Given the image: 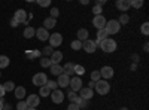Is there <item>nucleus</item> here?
I'll return each mask as SVG.
<instances>
[{
    "label": "nucleus",
    "mask_w": 149,
    "mask_h": 110,
    "mask_svg": "<svg viewBox=\"0 0 149 110\" xmlns=\"http://www.w3.org/2000/svg\"><path fill=\"white\" fill-rule=\"evenodd\" d=\"M98 48H100L103 52H106V54H112V52H115V51H116L118 45H116V40H113L112 37H106L104 40L100 42Z\"/></svg>",
    "instance_id": "obj_1"
},
{
    "label": "nucleus",
    "mask_w": 149,
    "mask_h": 110,
    "mask_svg": "<svg viewBox=\"0 0 149 110\" xmlns=\"http://www.w3.org/2000/svg\"><path fill=\"white\" fill-rule=\"evenodd\" d=\"M94 89H95V92H97L98 95H107V94H109V91H110V83H109L107 80L100 79L98 82H95Z\"/></svg>",
    "instance_id": "obj_2"
},
{
    "label": "nucleus",
    "mask_w": 149,
    "mask_h": 110,
    "mask_svg": "<svg viewBox=\"0 0 149 110\" xmlns=\"http://www.w3.org/2000/svg\"><path fill=\"white\" fill-rule=\"evenodd\" d=\"M104 30H106L107 36H112V34L119 33L121 26H119V22H118L116 19H109V21L106 22V26H104Z\"/></svg>",
    "instance_id": "obj_3"
},
{
    "label": "nucleus",
    "mask_w": 149,
    "mask_h": 110,
    "mask_svg": "<svg viewBox=\"0 0 149 110\" xmlns=\"http://www.w3.org/2000/svg\"><path fill=\"white\" fill-rule=\"evenodd\" d=\"M31 17H33V14L27 17V12L24 10V9H17V10H15V14H14V17H12V18H15V19L19 22V24H29V19H30Z\"/></svg>",
    "instance_id": "obj_4"
},
{
    "label": "nucleus",
    "mask_w": 149,
    "mask_h": 110,
    "mask_svg": "<svg viewBox=\"0 0 149 110\" xmlns=\"http://www.w3.org/2000/svg\"><path fill=\"white\" fill-rule=\"evenodd\" d=\"M31 82H33V85H36V86H45L46 85V82H48V76L45 75V73H36V75L33 76V79H31Z\"/></svg>",
    "instance_id": "obj_5"
},
{
    "label": "nucleus",
    "mask_w": 149,
    "mask_h": 110,
    "mask_svg": "<svg viewBox=\"0 0 149 110\" xmlns=\"http://www.w3.org/2000/svg\"><path fill=\"white\" fill-rule=\"evenodd\" d=\"M49 46L52 48H58L61 43H63V34L61 33H54V34H49Z\"/></svg>",
    "instance_id": "obj_6"
},
{
    "label": "nucleus",
    "mask_w": 149,
    "mask_h": 110,
    "mask_svg": "<svg viewBox=\"0 0 149 110\" xmlns=\"http://www.w3.org/2000/svg\"><path fill=\"white\" fill-rule=\"evenodd\" d=\"M49 97H51V100H52L54 104H61V103L64 101V98H66L64 92L61 91V89H58V88L54 89V91H51V95H49Z\"/></svg>",
    "instance_id": "obj_7"
},
{
    "label": "nucleus",
    "mask_w": 149,
    "mask_h": 110,
    "mask_svg": "<svg viewBox=\"0 0 149 110\" xmlns=\"http://www.w3.org/2000/svg\"><path fill=\"white\" fill-rule=\"evenodd\" d=\"M98 71H100V76H102L103 80H107V79L113 77V67H110V66H103Z\"/></svg>",
    "instance_id": "obj_8"
},
{
    "label": "nucleus",
    "mask_w": 149,
    "mask_h": 110,
    "mask_svg": "<svg viewBox=\"0 0 149 110\" xmlns=\"http://www.w3.org/2000/svg\"><path fill=\"white\" fill-rule=\"evenodd\" d=\"M106 22H107V19H106L103 15H95V17L93 18V26H94L97 30H102V28H104Z\"/></svg>",
    "instance_id": "obj_9"
},
{
    "label": "nucleus",
    "mask_w": 149,
    "mask_h": 110,
    "mask_svg": "<svg viewBox=\"0 0 149 110\" xmlns=\"http://www.w3.org/2000/svg\"><path fill=\"white\" fill-rule=\"evenodd\" d=\"M82 79L81 77H78V76H74V77H70V91H73V92H79V89L82 88Z\"/></svg>",
    "instance_id": "obj_10"
},
{
    "label": "nucleus",
    "mask_w": 149,
    "mask_h": 110,
    "mask_svg": "<svg viewBox=\"0 0 149 110\" xmlns=\"http://www.w3.org/2000/svg\"><path fill=\"white\" fill-rule=\"evenodd\" d=\"M26 103L29 107H37L40 104V97L37 95V94H31V95H27V98H26Z\"/></svg>",
    "instance_id": "obj_11"
},
{
    "label": "nucleus",
    "mask_w": 149,
    "mask_h": 110,
    "mask_svg": "<svg viewBox=\"0 0 149 110\" xmlns=\"http://www.w3.org/2000/svg\"><path fill=\"white\" fill-rule=\"evenodd\" d=\"M82 49H84L86 54H94V52H95V49H97V46H95L94 40L88 39V40L82 42Z\"/></svg>",
    "instance_id": "obj_12"
},
{
    "label": "nucleus",
    "mask_w": 149,
    "mask_h": 110,
    "mask_svg": "<svg viewBox=\"0 0 149 110\" xmlns=\"http://www.w3.org/2000/svg\"><path fill=\"white\" fill-rule=\"evenodd\" d=\"M79 97H81V98H84V100H91L93 98V97H94V89H90L88 86H86V88H81L79 89Z\"/></svg>",
    "instance_id": "obj_13"
},
{
    "label": "nucleus",
    "mask_w": 149,
    "mask_h": 110,
    "mask_svg": "<svg viewBox=\"0 0 149 110\" xmlns=\"http://www.w3.org/2000/svg\"><path fill=\"white\" fill-rule=\"evenodd\" d=\"M115 6H116L118 10H121V12H124V14H125V12L130 9V0H116Z\"/></svg>",
    "instance_id": "obj_14"
},
{
    "label": "nucleus",
    "mask_w": 149,
    "mask_h": 110,
    "mask_svg": "<svg viewBox=\"0 0 149 110\" xmlns=\"http://www.w3.org/2000/svg\"><path fill=\"white\" fill-rule=\"evenodd\" d=\"M69 83H70V76H67V75H60L58 76V80H57V85L60 88H67L69 86Z\"/></svg>",
    "instance_id": "obj_15"
},
{
    "label": "nucleus",
    "mask_w": 149,
    "mask_h": 110,
    "mask_svg": "<svg viewBox=\"0 0 149 110\" xmlns=\"http://www.w3.org/2000/svg\"><path fill=\"white\" fill-rule=\"evenodd\" d=\"M36 37L39 39L40 42H45V40H48L49 39V33H48V30H45L43 27H40V28H37L36 30Z\"/></svg>",
    "instance_id": "obj_16"
},
{
    "label": "nucleus",
    "mask_w": 149,
    "mask_h": 110,
    "mask_svg": "<svg viewBox=\"0 0 149 110\" xmlns=\"http://www.w3.org/2000/svg\"><path fill=\"white\" fill-rule=\"evenodd\" d=\"M49 59H51L52 64H60L61 59H63V52H61V51H54L52 55L49 57Z\"/></svg>",
    "instance_id": "obj_17"
},
{
    "label": "nucleus",
    "mask_w": 149,
    "mask_h": 110,
    "mask_svg": "<svg viewBox=\"0 0 149 110\" xmlns=\"http://www.w3.org/2000/svg\"><path fill=\"white\" fill-rule=\"evenodd\" d=\"M76 36H78V39H76V40H79V42H85V40H88L90 33H88V30H86V28H79L78 33H76Z\"/></svg>",
    "instance_id": "obj_18"
},
{
    "label": "nucleus",
    "mask_w": 149,
    "mask_h": 110,
    "mask_svg": "<svg viewBox=\"0 0 149 110\" xmlns=\"http://www.w3.org/2000/svg\"><path fill=\"white\" fill-rule=\"evenodd\" d=\"M14 94H15V97L21 101V100H24L26 98V88L24 86H15V89H14Z\"/></svg>",
    "instance_id": "obj_19"
},
{
    "label": "nucleus",
    "mask_w": 149,
    "mask_h": 110,
    "mask_svg": "<svg viewBox=\"0 0 149 110\" xmlns=\"http://www.w3.org/2000/svg\"><path fill=\"white\" fill-rule=\"evenodd\" d=\"M55 24H57V19H54V18H45V21H43V28L45 30H51V28H54L55 27Z\"/></svg>",
    "instance_id": "obj_20"
},
{
    "label": "nucleus",
    "mask_w": 149,
    "mask_h": 110,
    "mask_svg": "<svg viewBox=\"0 0 149 110\" xmlns=\"http://www.w3.org/2000/svg\"><path fill=\"white\" fill-rule=\"evenodd\" d=\"M49 70H51V75L54 76H60V75H63V66H60V64H52L51 67H49Z\"/></svg>",
    "instance_id": "obj_21"
},
{
    "label": "nucleus",
    "mask_w": 149,
    "mask_h": 110,
    "mask_svg": "<svg viewBox=\"0 0 149 110\" xmlns=\"http://www.w3.org/2000/svg\"><path fill=\"white\" fill-rule=\"evenodd\" d=\"M63 73L67 76H72L73 73H74V63H67L63 66Z\"/></svg>",
    "instance_id": "obj_22"
},
{
    "label": "nucleus",
    "mask_w": 149,
    "mask_h": 110,
    "mask_svg": "<svg viewBox=\"0 0 149 110\" xmlns=\"http://www.w3.org/2000/svg\"><path fill=\"white\" fill-rule=\"evenodd\" d=\"M34 34H36V30H34L33 27H30V26H27L26 30H24V33H22V36H24L26 39H31Z\"/></svg>",
    "instance_id": "obj_23"
},
{
    "label": "nucleus",
    "mask_w": 149,
    "mask_h": 110,
    "mask_svg": "<svg viewBox=\"0 0 149 110\" xmlns=\"http://www.w3.org/2000/svg\"><path fill=\"white\" fill-rule=\"evenodd\" d=\"M10 64V59L6 55H0V68H6Z\"/></svg>",
    "instance_id": "obj_24"
},
{
    "label": "nucleus",
    "mask_w": 149,
    "mask_h": 110,
    "mask_svg": "<svg viewBox=\"0 0 149 110\" xmlns=\"http://www.w3.org/2000/svg\"><path fill=\"white\" fill-rule=\"evenodd\" d=\"M118 22H119V26H127V24L130 22V17H128V14H121L119 18H118Z\"/></svg>",
    "instance_id": "obj_25"
},
{
    "label": "nucleus",
    "mask_w": 149,
    "mask_h": 110,
    "mask_svg": "<svg viewBox=\"0 0 149 110\" xmlns=\"http://www.w3.org/2000/svg\"><path fill=\"white\" fill-rule=\"evenodd\" d=\"M74 75H76L78 77H82L85 75V67L79 66V64H74Z\"/></svg>",
    "instance_id": "obj_26"
},
{
    "label": "nucleus",
    "mask_w": 149,
    "mask_h": 110,
    "mask_svg": "<svg viewBox=\"0 0 149 110\" xmlns=\"http://www.w3.org/2000/svg\"><path fill=\"white\" fill-rule=\"evenodd\" d=\"M3 89H5V92H12V91L15 89V83L12 82V80L5 82V83H3Z\"/></svg>",
    "instance_id": "obj_27"
},
{
    "label": "nucleus",
    "mask_w": 149,
    "mask_h": 110,
    "mask_svg": "<svg viewBox=\"0 0 149 110\" xmlns=\"http://www.w3.org/2000/svg\"><path fill=\"white\" fill-rule=\"evenodd\" d=\"M39 64H40V67H43V68H46V67H51V66H52L51 59L46 58V57H42V58L39 59Z\"/></svg>",
    "instance_id": "obj_28"
},
{
    "label": "nucleus",
    "mask_w": 149,
    "mask_h": 110,
    "mask_svg": "<svg viewBox=\"0 0 149 110\" xmlns=\"http://www.w3.org/2000/svg\"><path fill=\"white\" fill-rule=\"evenodd\" d=\"M74 103H76L81 109H86V107H88L90 106V101L88 100H84V98H81V97H78V98H76V101H74Z\"/></svg>",
    "instance_id": "obj_29"
},
{
    "label": "nucleus",
    "mask_w": 149,
    "mask_h": 110,
    "mask_svg": "<svg viewBox=\"0 0 149 110\" xmlns=\"http://www.w3.org/2000/svg\"><path fill=\"white\" fill-rule=\"evenodd\" d=\"M49 95H51V89H49L46 85L39 88V97H49Z\"/></svg>",
    "instance_id": "obj_30"
},
{
    "label": "nucleus",
    "mask_w": 149,
    "mask_h": 110,
    "mask_svg": "<svg viewBox=\"0 0 149 110\" xmlns=\"http://www.w3.org/2000/svg\"><path fill=\"white\" fill-rule=\"evenodd\" d=\"M143 6V0H130V8L140 9Z\"/></svg>",
    "instance_id": "obj_31"
},
{
    "label": "nucleus",
    "mask_w": 149,
    "mask_h": 110,
    "mask_svg": "<svg viewBox=\"0 0 149 110\" xmlns=\"http://www.w3.org/2000/svg\"><path fill=\"white\" fill-rule=\"evenodd\" d=\"M27 58H40V51H37V49H33V51H29L27 54Z\"/></svg>",
    "instance_id": "obj_32"
},
{
    "label": "nucleus",
    "mask_w": 149,
    "mask_h": 110,
    "mask_svg": "<svg viewBox=\"0 0 149 110\" xmlns=\"http://www.w3.org/2000/svg\"><path fill=\"white\" fill-rule=\"evenodd\" d=\"M70 48L73 51H81L82 49V42H79V40H73L72 43H70Z\"/></svg>",
    "instance_id": "obj_33"
},
{
    "label": "nucleus",
    "mask_w": 149,
    "mask_h": 110,
    "mask_svg": "<svg viewBox=\"0 0 149 110\" xmlns=\"http://www.w3.org/2000/svg\"><path fill=\"white\" fill-rule=\"evenodd\" d=\"M102 79V76H100V71H98V70H93V73H91V82H98V80H100Z\"/></svg>",
    "instance_id": "obj_34"
},
{
    "label": "nucleus",
    "mask_w": 149,
    "mask_h": 110,
    "mask_svg": "<svg viewBox=\"0 0 149 110\" xmlns=\"http://www.w3.org/2000/svg\"><path fill=\"white\" fill-rule=\"evenodd\" d=\"M106 37H107V33H106V30H104V28L97 30V39H98V40L102 42V40H104Z\"/></svg>",
    "instance_id": "obj_35"
},
{
    "label": "nucleus",
    "mask_w": 149,
    "mask_h": 110,
    "mask_svg": "<svg viewBox=\"0 0 149 110\" xmlns=\"http://www.w3.org/2000/svg\"><path fill=\"white\" fill-rule=\"evenodd\" d=\"M52 52H54L52 48H51V46H46V48H43V51H42L40 54H42L43 57H46V58H48V57H51V55H52Z\"/></svg>",
    "instance_id": "obj_36"
},
{
    "label": "nucleus",
    "mask_w": 149,
    "mask_h": 110,
    "mask_svg": "<svg viewBox=\"0 0 149 110\" xmlns=\"http://www.w3.org/2000/svg\"><path fill=\"white\" fill-rule=\"evenodd\" d=\"M67 97H69V101L70 103H74L76 101V98H78V92H73V91H69V94H67Z\"/></svg>",
    "instance_id": "obj_37"
},
{
    "label": "nucleus",
    "mask_w": 149,
    "mask_h": 110,
    "mask_svg": "<svg viewBox=\"0 0 149 110\" xmlns=\"http://www.w3.org/2000/svg\"><path fill=\"white\" fill-rule=\"evenodd\" d=\"M27 109H29V106H27L26 100L18 101V104H17V110H27Z\"/></svg>",
    "instance_id": "obj_38"
},
{
    "label": "nucleus",
    "mask_w": 149,
    "mask_h": 110,
    "mask_svg": "<svg viewBox=\"0 0 149 110\" xmlns=\"http://www.w3.org/2000/svg\"><path fill=\"white\" fill-rule=\"evenodd\" d=\"M140 31H142L143 36H148V34H149V22H143V24H142Z\"/></svg>",
    "instance_id": "obj_39"
},
{
    "label": "nucleus",
    "mask_w": 149,
    "mask_h": 110,
    "mask_svg": "<svg viewBox=\"0 0 149 110\" xmlns=\"http://www.w3.org/2000/svg\"><path fill=\"white\" fill-rule=\"evenodd\" d=\"M37 5L40 8H48V6H51V0H37Z\"/></svg>",
    "instance_id": "obj_40"
},
{
    "label": "nucleus",
    "mask_w": 149,
    "mask_h": 110,
    "mask_svg": "<svg viewBox=\"0 0 149 110\" xmlns=\"http://www.w3.org/2000/svg\"><path fill=\"white\" fill-rule=\"evenodd\" d=\"M46 86H48L49 89H51V91H54V89H57L58 85H57V82H55V80H48V82H46Z\"/></svg>",
    "instance_id": "obj_41"
},
{
    "label": "nucleus",
    "mask_w": 149,
    "mask_h": 110,
    "mask_svg": "<svg viewBox=\"0 0 149 110\" xmlns=\"http://www.w3.org/2000/svg\"><path fill=\"white\" fill-rule=\"evenodd\" d=\"M58 15H60V10H58V8H52V9H51V18L57 19V18H58Z\"/></svg>",
    "instance_id": "obj_42"
},
{
    "label": "nucleus",
    "mask_w": 149,
    "mask_h": 110,
    "mask_svg": "<svg viewBox=\"0 0 149 110\" xmlns=\"http://www.w3.org/2000/svg\"><path fill=\"white\" fill-rule=\"evenodd\" d=\"M93 12H94V17H95V15H102V12H103V10H102V6H97V5H95V6L93 8Z\"/></svg>",
    "instance_id": "obj_43"
},
{
    "label": "nucleus",
    "mask_w": 149,
    "mask_h": 110,
    "mask_svg": "<svg viewBox=\"0 0 149 110\" xmlns=\"http://www.w3.org/2000/svg\"><path fill=\"white\" fill-rule=\"evenodd\" d=\"M67 110H81V107H79L76 103H69V106H67Z\"/></svg>",
    "instance_id": "obj_44"
},
{
    "label": "nucleus",
    "mask_w": 149,
    "mask_h": 110,
    "mask_svg": "<svg viewBox=\"0 0 149 110\" xmlns=\"http://www.w3.org/2000/svg\"><path fill=\"white\" fill-rule=\"evenodd\" d=\"M9 24H10V27H12V28H15V27L19 26V22H18L15 18H10V22H9Z\"/></svg>",
    "instance_id": "obj_45"
},
{
    "label": "nucleus",
    "mask_w": 149,
    "mask_h": 110,
    "mask_svg": "<svg viewBox=\"0 0 149 110\" xmlns=\"http://www.w3.org/2000/svg\"><path fill=\"white\" fill-rule=\"evenodd\" d=\"M5 95H6V92H5V89H3V85H0V100H2Z\"/></svg>",
    "instance_id": "obj_46"
},
{
    "label": "nucleus",
    "mask_w": 149,
    "mask_h": 110,
    "mask_svg": "<svg viewBox=\"0 0 149 110\" xmlns=\"http://www.w3.org/2000/svg\"><path fill=\"white\" fill-rule=\"evenodd\" d=\"M3 110H12V106H10L9 103H5V106H3Z\"/></svg>",
    "instance_id": "obj_47"
},
{
    "label": "nucleus",
    "mask_w": 149,
    "mask_h": 110,
    "mask_svg": "<svg viewBox=\"0 0 149 110\" xmlns=\"http://www.w3.org/2000/svg\"><path fill=\"white\" fill-rule=\"evenodd\" d=\"M104 3H106V0H98V2H97L95 5H97V6H103Z\"/></svg>",
    "instance_id": "obj_48"
},
{
    "label": "nucleus",
    "mask_w": 149,
    "mask_h": 110,
    "mask_svg": "<svg viewBox=\"0 0 149 110\" xmlns=\"http://www.w3.org/2000/svg\"><path fill=\"white\" fill-rule=\"evenodd\" d=\"M133 61H134V64H137L139 63V57L137 55H133Z\"/></svg>",
    "instance_id": "obj_49"
},
{
    "label": "nucleus",
    "mask_w": 149,
    "mask_h": 110,
    "mask_svg": "<svg viewBox=\"0 0 149 110\" xmlns=\"http://www.w3.org/2000/svg\"><path fill=\"white\" fill-rule=\"evenodd\" d=\"M143 51H145V52L149 51V43H145V45H143Z\"/></svg>",
    "instance_id": "obj_50"
},
{
    "label": "nucleus",
    "mask_w": 149,
    "mask_h": 110,
    "mask_svg": "<svg viewBox=\"0 0 149 110\" xmlns=\"http://www.w3.org/2000/svg\"><path fill=\"white\" fill-rule=\"evenodd\" d=\"M3 106H5V101H3V98L0 100V110H3Z\"/></svg>",
    "instance_id": "obj_51"
},
{
    "label": "nucleus",
    "mask_w": 149,
    "mask_h": 110,
    "mask_svg": "<svg viewBox=\"0 0 149 110\" xmlns=\"http://www.w3.org/2000/svg\"><path fill=\"white\" fill-rule=\"evenodd\" d=\"M88 3H90L88 0H81V5H84V6H85V5H88Z\"/></svg>",
    "instance_id": "obj_52"
},
{
    "label": "nucleus",
    "mask_w": 149,
    "mask_h": 110,
    "mask_svg": "<svg viewBox=\"0 0 149 110\" xmlns=\"http://www.w3.org/2000/svg\"><path fill=\"white\" fill-rule=\"evenodd\" d=\"M137 68V64H131V70H136Z\"/></svg>",
    "instance_id": "obj_53"
},
{
    "label": "nucleus",
    "mask_w": 149,
    "mask_h": 110,
    "mask_svg": "<svg viewBox=\"0 0 149 110\" xmlns=\"http://www.w3.org/2000/svg\"><path fill=\"white\" fill-rule=\"evenodd\" d=\"M27 110H37V109H34V107H29Z\"/></svg>",
    "instance_id": "obj_54"
},
{
    "label": "nucleus",
    "mask_w": 149,
    "mask_h": 110,
    "mask_svg": "<svg viewBox=\"0 0 149 110\" xmlns=\"http://www.w3.org/2000/svg\"><path fill=\"white\" fill-rule=\"evenodd\" d=\"M119 110H128V109H127V107H121Z\"/></svg>",
    "instance_id": "obj_55"
},
{
    "label": "nucleus",
    "mask_w": 149,
    "mask_h": 110,
    "mask_svg": "<svg viewBox=\"0 0 149 110\" xmlns=\"http://www.w3.org/2000/svg\"><path fill=\"white\" fill-rule=\"evenodd\" d=\"M0 77H2V73H0Z\"/></svg>",
    "instance_id": "obj_56"
}]
</instances>
